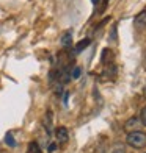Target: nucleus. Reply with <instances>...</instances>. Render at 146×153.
<instances>
[{"label":"nucleus","mask_w":146,"mask_h":153,"mask_svg":"<svg viewBox=\"0 0 146 153\" xmlns=\"http://www.w3.org/2000/svg\"><path fill=\"white\" fill-rule=\"evenodd\" d=\"M144 97H146V86H144Z\"/></svg>","instance_id":"obj_17"},{"label":"nucleus","mask_w":146,"mask_h":153,"mask_svg":"<svg viewBox=\"0 0 146 153\" xmlns=\"http://www.w3.org/2000/svg\"><path fill=\"white\" fill-rule=\"evenodd\" d=\"M110 39H112V41H116V27H113V30H112V36H110Z\"/></svg>","instance_id":"obj_15"},{"label":"nucleus","mask_w":146,"mask_h":153,"mask_svg":"<svg viewBox=\"0 0 146 153\" xmlns=\"http://www.w3.org/2000/svg\"><path fill=\"white\" fill-rule=\"evenodd\" d=\"M138 120H140V123L141 125H144L146 127V106L140 111V116H138Z\"/></svg>","instance_id":"obj_11"},{"label":"nucleus","mask_w":146,"mask_h":153,"mask_svg":"<svg viewBox=\"0 0 146 153\" xmlns=\"http://www.w3.org/2000/svg\"><path fill=\"white\" fill-rule=\"evenodd\" d=\"M138 123H140V120H138V117H130V119H129L126 123H124V130L130 133L132 130H135V128L138 127Z\"/></svg>","instance_id":"obj_5"},{"label":"nucleus","mask_w":146,"mask_h":153,"mask_svg":"<svg viewBox=\"0 0 146 153\" xmlns=\"http://www.w3.org/2000/svg\"><path fill=\"white\" fill-rule=\"evenodd\" d=\"M113 59V52L112 50H108V48H104L102 50V64H107L108 61H112Z\"/></svg>","instance_id":"obj_8"},{"label":"nucleus","mask_w":146,"mask_h":153,"mask_svg":"<svg viewBox=\"0 0 146 153\" xmlns=\"http://www.w3.org/2000/svg\"><path fill=\"white\" fill-rule=\"evenodd\" d=\"M113 153H126V149H124V145H123V144H115Z\"/></svg>","instance_id":"obj_12"},{"label":"nucleus","mask_w":146,"mask_h":153,"mask_svg":"<svg viewBox=\"0 0 146 153\" xmlns=\"http://www.w3.org/2000/svg\"><path fill=\"white\" fill-rule=\"evenodd\" d=\"M91 2H93L94 5H97V3H99V0H91Z\"/></svg>","instance_id":"obj_16"},{"label":"nucleus","mask_w":146,"mask_h":153,"mask_svg":"<svg viewBox=\"0 0 146 153\" xmlns=\"http://www.w3.org/2000/svg\"><path fill=\"white\" fill-rule=\"evenodd\" d=\"M134 27H135L137 30L146 28V10L140 11V13L135 16V19H134Z\"/></svg>","instance_id":"obj_2"},{"label":"nucleus","mask_w":146,"mask_h":153,"mask_svg":"<svg viewBox=\"0 0 146 153\" xmlns=\"http://www.w3.org/2000/svg\"><path fill=\"white\" fill-rule=\"evenodd\" d=\"M49 153H52V152H55V150H57V144H50V145H49Z\"/></svg>","instance_id":"obj_14"},{"label":"nucleus","mask_w":146,"mask_h":153,"mask_svg":"<svg viewBox=\"0 0 146 153\" xmlns=\"http://www.w3.org/2000/svg\"><path fill=\"white\" fill-rule=\"evenodd\" d=\"M107 5H108V0H102V6L99 8V13H104V11H105Z\"/></svg>","instance_id":"obj_13"},{"label":"nucleus","mask_w":146,"mask_h":153,"mask_svg":"<svg viewBox=\"0 0 146 153\" xmlns=\"http://www.w3.org/2000/svg\"><path fill=\"white\" fill-rule=\"evenodd\" d=\"M80 75H82V69H80V67H77V66H75V67H72L71 74H69V76H71L72 80H77Z\"/></svg>","instance_id":"obj_9"},{"label":"nucleus","mask_w":146,"mask_h":153,"mask_svg":"<svg viewBox=\"0 0 146 153\" xmlns=\"http://www.w3.org/2000/svg\"><path fill=\"white\" fill-rule=\"evenodd\" d=\"M5 144L8 145V147H11V149H14L17 145V142H16V139H14V136H13L11 131H8V133L5 134Z\"/></svg>","instance_id":"obj_7"},{"label":"nucleus","mask_w":146,"mask_h":153,"mask_svg":"<svg viewBox=\"0 0 146 153\" xmlns=\"http://www.w3.org/2000/svg\"><path fill=\"white\" fill-rule=\"evenodd\" d=\"M55 137L57 141L61 142V144H66L69 141V133H68V128L66 127H58L55 130Z\"/></svg>","instance_id":"obj_3"},{"label":"nucleus","mask_w":146,"mask_h":153,"mask_svg":"<svg viewBox=\"0 0 146 153\" xmlns=\"http://www.w3.org/2000/svg\"><path fill=\"white\" fill-rule=\"evenodd\" d=\"M126 142L134 149H143L146 147V133H143V131H130V133H127Z\"/></svg>","instance_id":"obj_1"},{"label":"nucleus","mask_w":146,"mask_h":153,"mask_svg":"<svg viewBox=\"0 0 146 153\" xmlns=\"http://www.w3.org/2000/svg\"><path fill=\"white\" fill-rule=\"evenodd\" d=\"M90 44H91V39H90V38H85V39H82L80 42H79L77 45H75V47H74V52H72V53H74V55H79V53H80L82 50H85V48H87V47H88Z\"/></svg>","instance_id":"obj_4"},{"label":"nucleus","mask_w":146,"mask_h":153,"mask_svg":"<svg viewBox=\"0 0 146 153\" xmlns=\"http://www.w3.org/2000/svg\"><path fill=\"white\" fill-rule=\"evenodd\" d=\"M29 153H41V149H39V145H38V142H30V145H29Z\"/></svg>","instance_id":"obj_10"},{"label":"nucleus","mask_w":146,"mask_h":153,"mask_svg":"<svg viewBox=\"0 0 146 153\" xmlns=\"http://www.w3.org/2000/svg\"><path fill=\"white\" fill-rule=\"evenodd\" d=\"M60 42H61V45H63L65 48H68V47H71V45H72V34H71V31H68V33H65L63 36H61V39H60Z\"/></svg>","instance_id":"obj_6"}]
</instances>
